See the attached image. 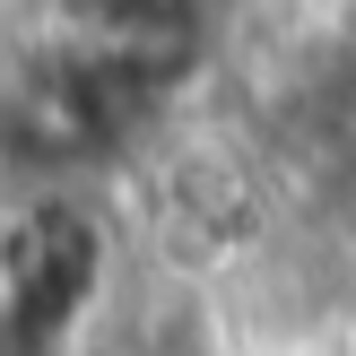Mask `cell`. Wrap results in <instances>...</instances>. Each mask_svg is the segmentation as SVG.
<instances>
[{"label":"cell","mask_w":356,"mask_h":356,"mask_svg":"<svg viewBox=\"0 0 356 356\" xmlns=\"http://www.w3.org/2000/svg\"><path fill=\"white\" fill-rule=\"evenodd\" d=\"M165 235H174V243L191 235V252H200V261L243 252V243L261 235V191H252V174L218 165V156L174 165V183H165Z\"/></svg>","instance_id":"obj_2"},{"label":"cell","mask_w":356,"mask_h":356,"mask_svg":"<svg viewBox=\"0 0 356 356\" xmlns=\"http://www.w3.org/2000/svg\"><path fill=\"white\" fill-rule=\"evenodd\" d=\"M348 356H356V330H348Z\"/></svg>","instance_id":"obj_3"},{"label":"cell","mask_w":356,"mask_h":356,"mask_svg":"<svg viewBox=\"0 0 356 356\" xmlns=\"http://www.w3.org/2000/svg\"><path fill=\"white\" fill-rule=\"evenodd\" d=\"M113 287V235L79 200H26L0 226V330L17 356H70Z\"/></svg>","instance_id":"obj_1"}]
</instances>
